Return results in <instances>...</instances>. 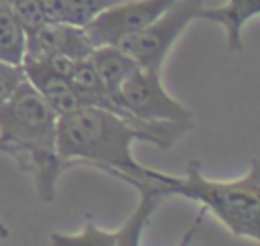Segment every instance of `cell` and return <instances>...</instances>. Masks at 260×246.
<instances>
[{
    "instance_id": "1",
    "label": "cell",
    "mask_w": 260,
    "mask_h": 246,
    "mask_svg": "<svg viewBox=\"0 0 260 246\" xmlns=\"http://www.w3.org/2000/svg\"><path fill=\"white\" fill-rule=\"evenodd\" d=\"M189 128L173 122L142 124L104 108H79L57 116V155L63 169L89 165L118 169L132 177H144L146 167L132 157V142L146 140L158 148H171Z\"/></svg>"
},
{
    "instance_id": "2",
    "label": "cell",
    "mask_w": 260,
    "mask_h": 246,
    "mask_svg": "<svg viewBox=\"0 0 260 246\" xmlns=\"http://www.w3.org/2000/svg\"><path fill=\"white\" fill-rule=\"evenodd\" d=\"M0 152L32 177L43 201L55 197L57 179L65 171L57 155V114L26 79L0 106Z\"/></svg>"
},
{
    "instance_id": "3",
    "label": "cell",
    "mask_w": 260,
    "mask_h": 246,
    "mask_svg": "<svg viewBox=\"0 0 260 246\" xmlns=\"http://www.w3.org/2000/svg\"><path fill=\"white\" fill-rule=\"evenodd\" d=\"M146 175L156 183L160 195H181L199 203L213 213L238 238L260 240V165L252 159L250 169L232 181L207 179L201 173L199 161H189L183 177L146 169Z\"/></svg>"
},
{
    "instance_id": "4",
    "label": "cell",
    "mask_w": 260,
    "mask_h": 246,
    "mask_svg": "<svg viewBox=\"0 0 260 246\" xmlns=\"http://www.w3.org/2000/svg\"><path fill=\"white\" fill-rule=\"evenodd\" d=\"M102 171L132 185L138 191L140 199H138V205L134 207V211L130 213V218L116 232L100 230L91 222H87L79 234H57L55 232V234H51V244H55V246H138L140 244V236H142L144 228L148 226L152 211L165 197L160 195L156 183L146 173H144V177H132V175H126V173H122L118 169H110V167H106Z\"/></svg>"
},
{
    "instance_id": "5",
    "label": "cell",
    "mask_w": 260,
    "mask_h": 246,
    "mask_svg": "<svg viewBox=\"0 0 260 246\" xmlns=\"http://www.w3.org/2000/svg\"><path fill=\"white\" fill-rule=\"evenodd\" d=\"M203 0H175L150 24L120 39L116 45L128 53L138 67L160 69L173 43L183 35L187 24L197 18Z\"/></svg>"
},
{
    "instance_id": "6",
    "label": "cell",
    "mask_w": 260,
    "mask_h": 246,
    "mask_svg": "<svg viewBox=\"0 0 260 246\" xmlns=\"http://www.w3.org/2000/svg\"><path fill=\"white\" fill-rule=\"evenodd\" d=\"M118 104L146 122H173L193 126V114L171 98L160 81V69L136 67L120 85Z\"/></svg>"
},
{
    "instance_id": "7",
    "label": "cell",
    "mask_w": 260,
    "mask_h": 246,
    "mask_svg": "<svg viewBox=\"0 0 260 246\" xmlns=\"http://www.w3.org/2000/svg\"><path fill=\"white\" fill-rule=\"evenodd\" d=\"M175 0H118L83 26L89 43L116 45L120 39L144 28L160 16Z\"/></svg>"
},
{
    "instance_id": "8",
    "label": "cell",
    "mask_w": 260,
    "mask_h": 246,
    "mask_svg": "<svg viewBox=\"0 0 260 246\" xmlns=\"http://www.w3.org/2000/svg\"><path fill=\"white\" fill-rule=\"evenodd\" d=\"M24 59L26 57H69L73 61L89 57L93 45L81 26L47 20L41 26L24 33Z\"/></svg>"
},
{
    "instance_id": "9",
    "label": "cell",
    "mask_w": 260,
    "mask_h": 246,
    "mask_svg": "<svg viewBox=\"0 0 260 246\" xmlns=\"http://www.w3.org/2000/svg\"><path fill=\"white\" fill-rule=\"evenodd\" d=\"M260 12V0H225L219 6H201L197 18L217 22L225 30L228 49L242 51V28Z\"/></svg>"
},
{
    "instance_id": "10",
    "label": "cell",
    "mask_w": 260,
    "mask_h": 246,
    "mask_svg": "<svg viewBox=\"0 0 260 246\" xmlns=\"http://www.w3.org/2000/svg\"><path fill=\"white\" fill-rule=\"evenodd\" d=\"M89 61H91V65H93V69H95L102 85L106 87L108 96L118 104L120 85L138 67L136 61L128 53H124L118 45H100V47H93V51L89 53Z\"/></svg>"
},
{
    "instance_id": "11",
    "label": "cell",
    "mask_w": 260,
    "mask_h": 246,
    "mask_svg": "<svg viewBox=\"0 0 260 246\" xmlns=\"http://www.w3.org/2000/svg\"><path fill=\"white\" fill-rule=\"evenodd\" d=\"M118 0H43L47 20L65 22L73 26H85L102 10L116 4Z\"/></svg>"
},
{
    "instance_id": "12",
    "label": "cell",
    "mask_w": 260,
    "mask_h": 246,
    "mask_svg": "<svg viewBox=\"0 0 260 246\" xmlns=\"http://www.w3.org/2000/svg\"><path fill=\"white\" fill-rule=\"evenodd\" d=\"M26 35L6 0H0V59L20 65L24 59Z\"/></svg>"
},
{
    "instance_id": "13",
    "label": "cell",
    "mask_w": 260,
    "mask_h": 246,
    "mask_svg": "<svg viewBox=\"0 0 260 246\" xmlns=\"http://www.w3.org/2000/svg\"><path fill=\"white\" fill-rule=\"evenodd\" d=\"M12 8V12L16 14L18 22L22 24L24 33L41 26L43 22H47V14L43 8V0H6Z\"/></svg>"
},
{
    "instance_id": "14",
    "label": "cell",
    "mask_w": 260,
    "mask_h": 246,
    "mask_svg": "<svg viewBox=\"0 0 260 246\" xmlns=\"http://www.w3.org/2000/svg\"><path fill=\"white\" fill-rule=\"evenodd\" d=\"M22 79H24V71L20 65L0 59V106H4L12 98V94L16 91Z\"/></svg>"
},
{
    "instance_id": "15",
    "label": "cell",
    "mask_w": 260,
    "mask_h": 246,
    "mask_svg": "<svg viewBox=\"0 0 260 246\" xmlns=\"http://www.w3.org/2000/svg\"><path fill=\"white\" fill-rule=\"evenodd\" d=\"M4 238H8V228L0 222V240H4Z\"/></svg>"
}]
</instances>
